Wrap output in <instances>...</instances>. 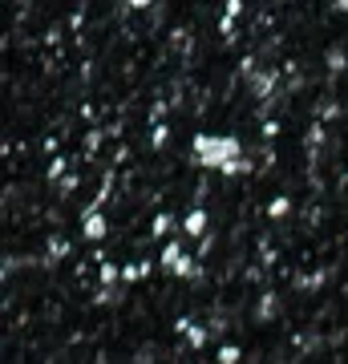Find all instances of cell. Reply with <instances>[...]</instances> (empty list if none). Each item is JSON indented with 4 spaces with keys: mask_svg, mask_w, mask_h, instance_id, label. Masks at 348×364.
I'll return each instance as SVG.
<instances>
[]
</instances>
